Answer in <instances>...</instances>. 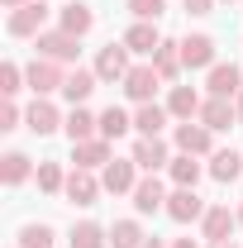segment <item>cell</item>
<instances>
[{
    "mask_svg": "<svg viewBox=\"0 0 243 248\" xmlns=\"http://www.w3.org/2000/svg\"><path fill=\"white\" fill-rule=\"evenodd\" d=\"M48 24V5L43 0H29V5H19V10H10V38H38Z\"/></svg>",
    "mask_w": 243,
    "mask_h": 248,
    "instance_id": "6da1fadb",
    "label": "cell"
},
{
    "mask_svg": "<svg viewBox=\"0 0 243 248\" xmlns=\"http://www.w3.org/2000/svg\"><path fill=\"white\" fill-rule=\"evenodd\" d=\"M24 81H29V91H33V95H53V91H62L67 72H62L53 58H33L29 67H24Z\"/></svg>",
    "mask_w": 243,
    "mask_h": 248,
    "instance_id": "7a4b0ae2",
    "label": "cell"
},
{
    "mask_svg": "<svg viewBox=\"0 0 243 248\" xmlns=\"http://www.w3.org/2000/svg\"><path fill=\"white\" fill-rule=\"evenodd\" d=\"M100 186H105L110 196H134V186H138V162H134V157H115V162H105Z\"/></svg>",
    "mask_w": 243,
    "mask_h": 248,
    "instance_id": "3957f363",
    "label": "cell"
},
{
    "mask_svg": "<svg viewBox=\"0 0 243 248\" xmlns=\"http://www.w3.org/2000/svg\"><path fill=\"white\" fill-rule=\"evenodd\" d=\"M134 67H129V48H124V38L120 43H105L100 53H95V77L100 81H124Z\"/></svg>",
    "mask_w": 243,
    "mask_h": 248,
    "instance_id": "277c9868",
    "label": "cell"
},
{
    "mask_svg": "<svg viewBox=\"0 0 243 248\" xmlns=\"http://www.w3.org/2000/svg\"><path fill=\"white\" fill-rule=\"evenodd\" d=\"M120 86H124V95H129L134 105H148V100H152V91L162 86V77H157V67H152V62H143V67H134V72L124 77Z\"/></svg>",
    "mask_w": 243,
    "mask_h": 248,
    "instance_id": "5b68a950",
    "label": "cell"
},
{
    "mask_svg": "<svg viewBox=\"0 0 243 248\" xmlns=\"http://www.w3.org/2000/svg\"><path fill=\"white\" fill-rule=\"evenodd\" d=\"M196 120L205 124L210 134L234 129V124H239V105H234V100H224V95H205V105H200V115H196Z\"/></svg>",
    "mask_w": 243,
    "mask_h": 248,
    "instance_id": "8992f818",
    "label": "cell"
},
{
    "mask_svg": "<svg viewBox=\"0 0 243 248\" xmlns=\"http://www.w3.org/2000/svg\"><path fill=\"white\" fill-rule=\"evenodd\" d=\"M38 58H53V62H76V33L67 29H43L38 38Z\"/></svg>",
    "mask_w": 243,
    "mask_h": 248,
    "instance_id": "52a82bcc",
    "label": "cell"
},
{
    "mask_svg": "<svg viewBox=\"0 0 243 248\" xmlns=\"http://www.w3.org/2000/svg\"><path fill=\"white\" fill-rule=\"evenodd\" d=\"M167 215L177 219V224H191V219H205V201L196 196V186H177V191L167 196Z\"/></svg>",
    "mask_w": 243,
    "mask_h": 248,
    "instance_id": "ba28073f",
    "label": "cell"
},
{
    "mask_svg": "<svg viewBox=\"0 0 243 248\" xmlns=\"http://www.w3.org/2000/svg\"><path fill=\"white\" fill-rule=\"evenodd\" d=\"M62 191H67V201H72V205H95V196H100L105 186L95 182V172L76 167V172H67V186H62Z\"/></svg>",
    "mask_w": 243,
    "mask_h": 248,
    "instance_id": "9c48e42d",
    "label": "cell"
},
{
    "mask_svg": "<svg viewBox=\"0 0 243 248\" xmlns=\"http://www.w3.org/2000/svg\"><path fill=\"white\" fill-rule=\"evenodd\" d=\"M205 86H210V95H224V100H234V95L243 91V72L234 67V62H214L210 77H205Z\"/></svg>",
    "mask_w": 243,
    "mask_h": 248,
    "instance_id": "30bf717a",
    "label": "cell"
},
{
    "mask_svg": "<svg viewBox=\"0 0 243 248\" xmlns=\"http://www.w3.org/2000/svg\"><path fill=\"white\" fill-rule=\"evenodd\" d=\"M182 67H191V72L214 67V38H210V33H191V38H182Z\"/></svg>",
    "mask_w": 243,
    "mask_h": 248,
    "instance_id": "8fae6325",
    "label": "cell"
},
{
    "mask_svg": "<svg viewBox=\"0 0 243 248\" xmlns=\"http://www.w3.org/2000/svg\"><path fill=\"white\" fill-rule=\"evenodd\" d=\"M172 139H177V148H182V153H191V157H205V153H210V129H205L200 120H196V124L182 120Z\"/></svg>",
    "mask_w": 243,
    "mask_h": 248,
    "instance_id": "7c38bea8",
    "label": "cell"
},
{
    "mask_svg": "<svg viewBox=\"0 0 243 248\" xmlns=\"http://www.w3.org/2000/svg\"><path fill=\"white\" fill-rule=\"evenodd\" d=\"M124 48H129V53H157V48H162V33H157V24H148V19H134V24H129V33H124Z\"/></svg>",
    "mask_w": 243,
    "mask_h": 248,
    "instance_id": "4fadbf2b",
    "label": "cell"
},
{
    "mask_svg": "<svg viewBox=\"0 0 243 248\" xmlns=\"http://www.w3.org/2000/svg\"><path fill=\"white\" fill-rule=\"evenodd\" d=\"M62 129H67V139H72V143H86V139H100V115L81 110V105H72V115L62 120Z\"/></svg>",
    "mask_w": 243,
    "mask_h": 248,
    "instance_id": "5bb4252c",
    "label": "cell"
},
{
    "mask_svg": "<svg viewBox=\"0 0 243 248\" xmlns=\"http://www.w3.org/2000/svg\"><path fill=\"white\" fill-rule=\"evenodd\" d=\"M134 210H138V215H152V210H167V191H162V182H157V177H143V182L134 186Z\"/></svg>",
    "mask_w": 243,
    "mask_h": 248,
    "instance_id": "9a60e30c",
    "label": "cell"
},
{
    "mask_svg": "<svg viewBox=\"0 0 243 248\" xmlns=\"http://www.w3.org/2000/svg\"><path fill=\"white\" fill-rule=\"evenodd\" d=\"M24 124H29L33 134H53L62 124V115H58V105H53L48 95H33V105L24 110Z\"/></svg>",
    "mask_w": 243,
    "mask_h": 248,
    "instance_id": "2e32d148",
    "label": "cell"
},
{
    "mask_svg": "<svg viewBox=\"0 0 243 248\" xmlns=\"http://www.w3.org/2000/svg\"><path fill=\"white\" fill-rule=\"evenodd\" d=\"M234 224H239V215H234L229 205H210L205 219H200V229H205V239H210V244H224V239L234 234Z\"/></svg>",
    "mask_w": 243,
    "mask_h": 248,
    "instance_id": "e0dca14e",
    "label": "cell"
},
{
    "mask_svg": "<svg viewBox=\"0 0 243 248\" xmlns=\"http://www.w3.org/2000/svg\"><path fill=\"white\" fill-rule=\"evenodd\" d=\"M58 29L76 33V38H86V33L95 29V15H91V5H81V0H72V5H62V15H58Z\"/></svg>",
    "mask_w": 243,
    "mask_h": 248,
    "instance_id": "ac0fdd59",
    "label": "cell"
},
{
    "mask_svg": "<svg viewBox=\"0 0 243 248\" xmlns=\"http://www.w3.org/2000/svg\"><path fill=\"white\" fill-rule=\"evenodd\" d=\"M95 86H100L95 67H72V72H67V81H62V95H67L72 105H81V100H86V95H91Z\"/></svg>",
    "mask_w": 243,
    "mask_h": 248,
    "instance_id": "d6986e66",
    "label": "cell"
},
{
    "mask_svg": "<svg viewBox=\"0 0 243 248\" xmlns=\"http://www.w3.org/2000/svg\"><path fill=\"white\" fill-rule=\"evenodd\" d=\"M167 120H172V110H167V105H157V100H148V105H138V110H134V129H138L143 139H157Z\"/></svg>",
    "mask_w": 243,
    "mask_h": 248,
    "instance_id": "ffe728a7",
    "label": "cell"
},
{
    "mask_svg": "<svg viewBox=\"0 0 243 248\" xmlns=\"http://www.w3.org/2000/svg\"><path fill=\"white\" fill-rule=\"evenodd\" d=\"M72 157H76V167H86V172L105 167V162H115V157H110V139H86V143H72Z\"/></svg>",
    "mask_w": 243,
    "mask_h": 248,
    "instance_id": "44dd1931",
    "label": "cell"
},
{
    "mask_svg": "<svg viewBox=\"0 0 243 248\" xmlns=\"http://www.w3.org/2000/svg\"><path fill=\"white\" fill-rule=\"evenodd\" d=\"M129 157H134L143 172H157V167H167V162H172V153H167V143H162V139H138Z\"/></svg>",
    "mask_w": 243,
    "mask_h": 248,
    "instance_id": "7402d4cb",
    "label": "cell"
},
{
    "mask_svg": "<svg viewBox=\"0 0 243 248\" xmlns=\"http://www.w3.org/2000/svg\"><path fill=\"white\" fill-rule=\"evenodd\" d=\"M200 95H196V86H172V95H167V110H172V120H196L200 115Z\"/></svg>",
    "mask_w": 243,
    "mask_h": 248,
    "instance_id": "603a6c76",
    "label": "cell"
},
{
    "mask_svg": "<svg viewBox=\"0 0 243 248\" xmlns=\"http://www.w3.org/2000/svg\"><path fill=\"white\" fill-rule=\"evenodd\" d=\"M67 244L72 248H110V229H100L95 219H81V224H72Z\"/></svg>",
    "mask_w": 243,
    "mask_h": 248,
    "instance_id": "cb8c5ba5",
    "label": "cell"
},
{
    "mask_svg": "<svg viewBox=\"0 0 243 248\" xmlns=\"http://www.w3.org/2000/svg\"><path fill=\"white\" fill-rule=\"evenodd\" d=\"M152 67H157V77H162V81H177V77H182V43L162 38V48L152 53Z\"/></svg>",
    "mask_w": 243,
    "mask_h": 248,
    "instance_id": "d4e9b609",
    "label": "cell"
},
{
    "mask_svg": "<svg viewBox=\"0 0 243 248\" xmlns=\"http://www.w3.org/2000/svg\"><path fill=\"white\" fill-rule=\"evenodd\" d=\"M239 172H243V153H234V148L210 153V177H214V182H234Z\"/></svg>",
    "mask_w": 243,
    "mask_h": 248,
    "instance_id": "484cf974",
    "label": "cell"
},
{
    "mask_svg": "<svg viewBox=\"0 0 243 248\" xmlns=\"http://www.w3.org/2000/svg\"><path fill=\"white\" fill-rule=\"evenodd\" d=\"M143 229H138V219H115V229H110V248H143Z\"/></svg>",
    "mask_w": 243,
    "mask_h": 248,
    "instance_id": "4316f807",
    "label": "cell"
},
{
    "mask_svg": "<svg viewBox=\"0 0 243 248\" xmlns=\"http://www.w3.org/2000/svg\"><path fill=\"white\" fill-rule=\"evenodd\" d=\"M29 172H33V167H29V157H24V153H5V157H0V182H5V186L29 182Z\"/></svg>",
    "mask_w": 243,
    "mask_h": 248,
    "instance_id": "83f0119b",
    "label": "cell"
},
{
    "mask_svg": "<svg viewBox=\"0 0 243 248\" xmlns=\"http://www.w3.org/2000/svg\"><path fill=\"white\" fill-rule=\"evenodd\" d=\"M134 129V120L124 115L120 105H110V110H100V139H124Z\"/></svg>",
    "mask_w": 243,
    "mask_h": 248,
    "instance_id": "f1b7e54d",
    "label": "cell"
},
{
    "mask_svg": "<svg viewBox=\"0 0 243 248\" xmlns=\"http://www.w3.org/2000/svg\"><path fill=\"white\" fill-rule=\"evenodd\" d=\"M167 172H172L177 186H196V182H200V162H196L191 153H177L172 162H167Z\"/></svg>",
    "mask_w": 243,
    "mask_h": 248,
    "instance_id": "f546056e",
    "label": "cell"
},
{
    "mask_svg": "<svg viewBox=\"0 0 243 248\" xmlns=\"http://www.w3.org/2000/svg\"><path fill=\"white\" fill-rule=\"evenodd\" d=\"M62 186H67V172H62L58 162H38V191H48V196H58Z\"/></svg>",
    "mask_w": 243,
    "mask_h": 248,
    "instance_id": "4dcf8cb0",
    "label": "cell"
},
{
    "mask_svg": "<svg viewBox=\"0 0 243 248\" xmlns=\"http://www.w3.org/2000/svg\"><path fill=\"white\" fill-rule=\"evenodd\" d=\"M53 239H58V234H53L48 224H24V229H19V248H53Z\"/></svg>",
    "mask_w": 243,
    "mask_h": 248,
    "instance_id": "1f68e13d",
    "label": "cell"
},
{
    "mask_svg": "<svg viewBox=\"0 0 243 248\" xmlns=\"http://www.w3.org/2000/svg\"><path fill=\"white\" fill-rule=\"evenodd\" d=\"M129 5V15L134 19H148V24H157L162 19V10H167V0H124Z\"/></svg>",
    "mask_w": 243,
    "mask_h": 248,
    "instance_id": "d6a6232c",
    "label": "cell"
},
{
    "mask_svg": "<svg viewBox=\"0 0 243 248\" xmlns=\"http://www.w3.org/2000/svg\"><path fill=\"white\" fill-rule=\"evenodd\" d=\"M19 81H24V72H19L15 62H5V67H0V91H5V100L19 91Z\"/></svg>",
    "mask_w": 243,
    "mask_h": 248,
    "instance_id": "836d02e7",
    "label": "cell"
},
{
    "mask_svg": "<svg viewBox=\"0 0 243 248\" xmlns=\"http://www.w3.org/2000/svg\"><path fill=\"white\" fill-rule=\"evenodd\" d=\"M0 129H19V105H15V100L0 105Z\"/></svg>",
    "mask_w": 243,
    "mask_h": 248,
    "instance_id": "e575fe53",
    "label": "cell"
},
{
    "mask_svg": "<svg viewBox=\"0 0 243 248\" xmlns=\"http://www.w3.org/2000/svg\"><path fill=\"white\" fill-rule=\"evenodd\" d=\"M186 5V15H210L214 10V0H182Z\"/></svg>",
    "mask_w": 243,
    "mask_h": 248,
    "instance_id": "d590c367",
    "label": "cell"
},
{
    "mask_svg": "<svg viewBox=\"0 0 243 248\" xmlns=\"http://www.w3.org/2000/svg\"><path fill=\"white\" fill-rule=\"evenodd\" d=\"M172 248H200V244H196V239H177Z\"/></svg>",
    "mask_w": 243,
    "mask_h": 248,
    "instance_id": "8d00e7d4",
    "label": "cell"
},
{
    "mask_svg": "<svg viewBox=\"0 0 243 248\" xmlns=\"http://www.w3.org/2000/svg\"><path fill=\"white\" fill-rule=\"evenodd\" d=\"M0 5H5V10H19V5H29V0H0Z\"/></svg>",
    "mask_w": 243,
    "mask_h": 248,
    "instance_id": "74e56055",
    "label": "cell"
},
{
    "mask_svg": "<svg viewBox=\"0 0 243 248\" xmlns=\"http://www.w3.org/2000/svg\"><path fill=\"white\" fill-rule=\"evenodd\" d=\"M234 105H239V124H243V91H239V95H234Z\"/></svg>",
    "mask_w": 243,
    "mask_h": 248,
    "instance_id": "f35d334b",
    "label": "cell"
},
{
    "mask_svg": "<svg viewBox=\"0 0 243 248\" xmlns=\"http://www.w3.org/2000/svg\"><path fill=\"white\" fill-rule=\"evenodd\" d=\"M143 248H162V244H157V239H143Z\"/></svg>",
    "mask_w": 243,
    "mask_h": 248,
    "instance_id": "ab89813d",
    "label": "cell"
},
{
    "mask_svg": "<svg viewBox=\"0 0 243 248\" xmlns=\"http://www.w3.org/2000/svg\"><path fill=\"white\" fill-rule=\"evenodd\" d=\"M210 248H239V244H229V239H224V244H210Z\"/></svg>",
    "mask_w": 243,
    "mask_h": 248,
    "instance_id": "60d3db41",
    "label": "cell"
},
{
    "mask_svg": "<svg viewBox=\"0 0 243 248\" xmlns=\"http://www.w3.org/2000/svg\"><path fill=\"white\" fill-rule=\"evenodd\" d=\"M239 224H243V205H239Z\"/></svg>",
    "mask_w": 243,
    "mask_h": 248,
    "instance_id": "b9f144b4",
    "label": "cell"
},
{
    "mask_svg": "<svg viewBox=\"0 0 243 248\" xmlns=\"http://www.w3.org/2000/svg\"><path fill=\"white\" fill-rule=\"evenodd\" d=\"M229 5H234V0H229Z\"/></svg>",
    "mask_w": 243,
    "mask_h": 248,
    "instance_id": "7bdbcfd3",
    "label": "cell"
},
{
    "mask_svg": "<svg viewBox=\"0 0 243 248\" xmlns=\"http://www.w3.org/2000/svg\"><path fill=\"white\" fill-rule=\"evenodd\" d=\"M15 248H19V244H15Z\"/></svg>",
    "mask_w": 243,
    "mask_h": 248,
    "instance_id": "ee69618b",
    "label": "cell"
}]
</instances>
